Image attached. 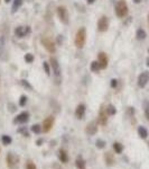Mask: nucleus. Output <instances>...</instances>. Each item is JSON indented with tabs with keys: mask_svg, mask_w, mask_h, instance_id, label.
I'll return each mask as SVG.
<instances>
[{
	"mask_svg": "<svg viewBox=\"0 0 149 169\" xmlns=\"http://www.w3.org/2000/svg\"><path fill=\"white\" fill-rule=\"evenodd\" d=\"M50 67L53 69L54 78H55V83L56 85H59L62 81V74H61V67H59V61L55 58H50Z\"/></svg>",
	"mask_w": 149,
	"mask_h": 169,
	"instance_id": "obj_1",
	"label": "nucleus"
},
{
	"mask_svg": "<svg viewBox=\"0 0 149 169\" xmlns=\"http://www.w3.org/2000/svg\"><path fill=\"white\" fill-rule=\"evenodd\" d=\"M86 42V31L84 27H81L75 35V46L77 49H82Z\"/></svg>",
	"mask_w": 149,
	"mask_h": 169,
	"instance_id": "obj_2",
	"label": "nucleus"
},
{
	"mask_svg": "<svg viewBox=\"0 0 149 169\" xmlns=\"http://www.w3.org/2000/svg\"><path fill=\"white\" fill-rule=\"evenodd\" d=\"M6 162L9 169H17L19 165V157L14 152H8L6 156Z\"/></svg>",
	"mask_w": 149,
	"mask_h": 169,
	"instance_id": "obj_3",
	"label": "nucleus"
},
{
	"mask_svg": "<svg viewBox=\"0 0 149 169\" xmlns=\"http://www.w3.org/2000/svg\"><path fill=\"white\" fill-rule=\"evenodd\" d=\"M128 14V5L125 0H119L116 5V15L119 18L126 17Z\"/></svg>",
	"mask_w": 149,
	"mask_h": 169,
	"instance_id": "obj_4",
	"label": "nucleus"
},
{
	"mask_svg": "<svg viewBox=\"0 0 149 169\" xmlns=\"http://www.w3.org/2000/svg\"><path fill=\"white\" fill-rule=\"evenodd\" d=\"M42 42V45L44 46L45 49H46L50 53H55L56 52V46H55V43L53 42L52 39H50V37H43V39L41 40Z\"/></svg>",
	"mask_w": 149,
	"mask_h": 169,
	"instance_id": "obj_5",
	"label": "nucleus"
},
{
	"mask_svg": "<svg viewBox=\"0 0 149 169\" xmlns=\"http://www.w3.org/2000/svg\"><path fill=\"white\" fill-rule=\"evenodd\" d=\"M57 15H59V21H61L63 24L65 25L68 24V12H67L66 7L59 6V8H57Z\"/></svg>",
	"mask_w": 149,
	"mask_h": 169,
	"instance_id": "obj_6",
	"label": "nucleus"
},
{
	"mask_svg": "<svg viewBox=\"0 0 149 169\" xmlns=\"http://www.w3.org/2000/svg\"><path fill=\"white\" fill-rule=\"evenodd\" d=\"M54 122H55V119H54V116L52 115L47 116L46 119L43 121L42 128H43V132H44V133H47V132H50V131L52 130L53 125H54Z\"/></svg>",
	"mask_w": 149,
	"mask_h": 169,
	"instance_id": "obj_7",
	"label": "nucleus"
},
{
	"mask_svg": "<svg viewBox=\"0 0 149 169\" xmlns=\"http://www.w3.org/2000/svg\"><path fill=\"white\" fill-rule=\"evenodd\" d=\"M28 121H29V113L28 112H21L14 119L15 124H26Z\"/></svg>",
	"mask_w": 149,
	"mask_h": 169,
	"instance_id": "obj_8",
	"label": "nucleus"
},
{
	"mask_svg": "<svg viewBox=\"0 0 149 169\" xmlns=\"http://www.w3.org/2000/svg\"><path fill=\"white\" fill-rule=\"evenodd\" d=\"M109 24H110V21L107 16H102L100 18L99 21H98V30L100 32H107L109 28Z\"/></svg>",
	"mask_w": 149,
	"mask_h": 169,
	"instance_id": "obj_9",
	"label": "nucleus"
},
{
	"mask_svg": "<svg viewBox=\"0 0 149 169\" xmlns=\"http://www.w3.org/2000/svg\"><path fill=\"white\" fill-rule=\"evenodd\" d=\"M98 122H99L101 125H107L108 123V113H107V110H105L104 106H101L99 112V116H98Z\"/></svg>",
	"mask_w": 149,
	"mask_h": 169,
	"instance_id": "obj_10",
	"label": "nucleus"
},
{
	"mask_svg": "<svg viewBox=\"0 0 149 169\" xmlns=\"http://www.w3.org/2000/svg\"><path fill=\"white\" fill-rule=\"evenodd\" d=\"M30 33V27L29 26H18L15 30V35L19 39L21 37H25L26 35H28Z\"/></svg>",
	"mask_w": 149,
	"mask_h": 169,
	"instance_id": "obj_11",
	"label": "nucleus"
},
{
	"mask_svg": "<svg viewBox=\"0 0 149 169\" xmlns=\"http://www.w3.org/2000/svg\"><path fill=\"white\" fill-rule=\"evenodd\" d=\"M149 81V73L147 71L142 72V73L139 74V77H138V86L140 87V88H143V87H146V85L148 83Z\"/></svg>",
	"mask_w": 149,
	"mask_h": 169,
	"instance_id": "obj_12",
	"label": "nucleus"
},
{
	"mask_svg": "<svg viewBox=\"0 0 149 169\" xmlns=\"http://www.w3.org/2000/svg\"><path fill=\"white\" fill-rule=\"evenodd\" d=\"M0 59L2 61L7 60V51H6V42H5V36L0 37Z\"/></svg>",
	"mask_w": 149,
	"mask_h": 169,
	"instance_id": "obj_13",
	"label": "nucleus"
},
{
	"mask_svg": "<svg viewBox=\"0 0 149 169\" xmlns=\"http://www.w3.org/2000/svg\"><path fill=\"white\" fill-rule=\"evenodd\" d=\"M85 132L89 135H94V134L98 132V123L95 121L90 122L88 125H86V129H85Z\"/></svg>",
	"mask_w": 149,
	"mask_h": 169,
	"instance_id": "obj_14",
	"label": "nucleus"
},
{
	"mask_svg": "<svg viewBox=\"0 0 149 169\" xmlns=\"http://www.w3.org/2000/svg\"><path fill=\"white\" fill-rule=\"evenodd\" d=\"M98 62H99L101 69H105L108 67V56L104 52H100L98 55Z\"/></svg>",
	"mask_w": 149,
	"mask_h": 169,
	"instance_id": "obj_15",
	"label": "nucleus"
},
{
	"mask_svg": "<svg viewBox=\"0 0 149 169\" xmlns=\"http://www.w3.org/2000/svg\"><path fill=\"white\" fill-rule=\"evenodd\" d=\"M85 110H86V108H85L84 104L77 105V107H76V110H75V117H76V119H77V120H83V119H84Z\"/></svg>",
	"mask_w": 149,
	"mask_h": 169,
	"instance_id": "obj_16",
	"label": "nucleus"
},
{
	"mask_svg": "<svg viewBox=\"0 0 149 169\" xmlns=\"http://www.w3.org/2000/svg\"><path fill=\"white\" fill-rule=\"evenodd\" d=\"M59 159L62 163H67L68 162V154L66 153L65 150L59 149Z\"/></svg>",
	"mask_w": 149,
	"mask_h": 169,
	"instance_id": "obj_17",
	"label": "nucleus"
},
{
	"mask_svg": "<svg viewBox=\"0 0 149 169\" xmlns=\"http://www.w3.org/2000/svg\"><path fill=\"white\" fill-rule=\"evenodd\" d=\"M75 167L77 169H86V162H85V160L81 157V156H79V157L76 158Z\"/></svg>",
	"mask_w": 149,
	"mask_h": 169,
	"instance_id": "obj_18",
	"label": "nucleus"
},
{
	"mask_svg": "<svg viewBox=\"0 0 149 169\" xmlns=\"http://www.w3.org/2000/svg\"><path fill=\"white\" fill-rule=\"evenodd\" d=\"M138 134H139V137L141 139H147L148 138V131H147L146 128H143V126H139L138 128Z\"/></svg>",
	"mask_w": 149,
	"mask_h": 169,
	"instance_id": "obj_19",
	"label": "nucleus"
},
{
	"mask_svg": "<svg viewBox=\"0 0 149 169\" xmlns=\"http://www.w3.org/2000/svg\"><path fill=\"white\" fill-rule=\"evenodd\" d=\"M123 149H125V147H123L120 142H114L113 143V150L116 151V153H118V154L122 153Z\"/></svg>",
	"mask_w": 149,
	"mask_h": 169,
	"instance_id": "obj_20",
	"label": "nucleus"
},
{
	"mask_svg": "<svg viewBox=\"0 0 149 169\" xmlns=\"http://www.w3.org/2000/svg\"><path fill=\"white\" fill-rule=\"evenodd\" d=\"M90 69H91V71H92V72H94V73H98V72L101 70V67H100V64H99V62H98V61H93V62L91 63Z\"/></svg>",
	"mask_w": 149,
	"mask_h": 169,
	"instance_id": "obj_21",
	"label": "nucleus"
},
{
	"mask_svg": "<svg viewBox=\"0 0 149 169\" xmlns=\"http://www.w3.org/2000/svg\"><path fill=\"white\" fill-rule=\"evenodd\" d=\"M21 5H23V0H14V5H12V9H11L12 14H15L18 9L21 7Z\"/></svg>",
	"mask_w": 149,
	"mask_h": 169,
	"instance_id": "obj_22",
	"label": "nucleus"
},
{
	"mask_svg": "<svg viewBox=\"0 0 149 169\" xmlns=\"http://www.w3.org/2000/svg\"><path fill=\"white\" fill-rule=\"evenodd\" d=\"M104 159H105V163L108 165V166H112L114 162L113 160V157H112V154L110 153V152H107L104 156Z\"/></svg>",
	"mask_w": 149,
	"mask_h": 169,
	"instance_id": "obj_23",
	"label": "nucleus"
},
{
	"mask_svg": "<svg viewBox=\"0 0 149 169\" xmlns=\"http://www.w3.org/2000/svg\"><path fill=\"white\" fill-rule=\"evenodd\" d=\"M30 130H32V132H34L35 134H39V133H42V132H43V128H42V125H39V124L32 125Z\"/></svg>",
	"mask_w": 149,
	"mask_h": 169,
	"instance_id": "obj_24",
	"label": "nucleus"
},
{
	"mask_svg": "<svg viewBox=\"0 0 149 169\" xmlns=\"http://www.w3.org/2000/svg\"><path fill=\"white\" fill-rule=\"evenodd\" d=\"M136 36H137L138 40H145V39H146L147 34H146V32H145L143 30L139 28V30L137 31V33H136Z\"/></svg>",
	"mask_w": 149,
	"mask_h": 169,
	"instance_id": "obj_25",
	"label": "nucleus"
},
{
	"mask_svg": "<svg viewBox=\"0 0 149 169\" xmlns=\"http://www.w3.org/2000/svg\"><path fill=\"white\" fill-rule=\"evenodd\" d=\"M105 110H107V113H108V115H114V114H116V113H117V110H116V107L113 106V105H108V106H107V108H105Z\"/></svg>",
	"mask_w": 149,
	"mask_h": 169,
	"instance_id": "obj_26",
	"label": "nucleus"
},
{
	"mask_svg": "<svg viewBox=\"0 0 149 169\" xmlns=\"http://www.w3.org/2000/svg\"><path fill=\"white\" fill-rule=\"evenodd\" d=\"M143 110H145V115H146V119L149 121V101H143Z\"/></svg>",
	"mask_w": 149,
	"mask_h": 169,
	"instance_id": "obj_27",
	"label": "nucleus"
},
{
	"mask_svg": "<svg viewBox=\"0 0 149 169\" xmlns=\"http://www.w3.org/2000/svg\"><path fill=\"white\" fill-rule=\"evenodd\" d=\"M1 141H2V143L5 145H8L12 142V139L9 137V135H6V134H5V135H2V138H1Z\"/></svg>",
	"mask_w": 149,
	"mask_h": 169,
	"instance_id": "obj_28",
	"label": "nucleus"
},
{
	"mask_svg": "<svg viewBox=\"0 0 149 169\" xmlns=\"http://www.w3.org/2000/svg\"><path fill=\"white\" fill-rule=\"evenodd\" d=\"M105 141H103V140H101V139H98L97 140V142H95V145H97V148H99V149H103L105 147Z\"/></svg>",
	"mask_w": 149,
	"mask_h": 169,
	"instance_id": "obj_29",
	"label": "nucleus"
},
{
	"mask_svg": "<svg viewBox=\"0 0 149 169\" xmlns=\"http://www.w3.org/2000/svg\"><path fill=\"white\" fill-rule=\"evenodd\" d=\"M24 59H25V61H26L27 63H33V61H34V55H33L32 53H27Z\"/></svg>",
	"mask_w": 149,
	"mask_h": 169,
	"instance_id": "obj_30",
	"label": "nucleus"
},
{
	"mask_svg": "<svg viewBox=\"0 0 149 169\" xmlns=\"http://www.w3.org/2000/svg\"><path fill=\"white\" fill-rule=\"evenodd\" d=\"M26 169H37V167H36V165L32 160H28L26 163Z\"/></svg>",
	"mask_w": 149,
	"mask_h": 169,
	"instance_id": "obj_31",
	"label": "nucleus"
},
{
	"mask_svg": "<svg viewBox=\"0 0 149 169\" xmlns=\"http://www.w3.org/2000/svg\"><path fill=\"white\" fill-rule=\"evenodd\" d=\"M43 68H44V70H45V72H46L47 76H50V64H48V62L43 63Z\"/></svg>",
	"mask_w": 149,
	"mask_h": 169,
	"instance_id": "obj_32",
	"label": "nucleus"
},
{
	"mask_svg": "<svg viewBox=\"0 0 149 169\" xmlns=\"http://www.w3.org/2000/svg\"><path fill=\"white\" fill-rule=\"evenodd\" d=\"M20 83H21V85H23L24 87H25V88L28 89V90H32V89H33L32 85H30V83L28 82V81H27V80H20Z\"/></svg>",
	"mask_w": 149,
	"mask_h": 169,
	"instance_id": "obj_33",
	"label": "nucleus"
},
{
	"mask_svg": "<svg viewBox=\"0 0 149 169\" xmlns=\"http://www.w3.org/2000/svg\"><path fill=\"white\" fill-rule=\"evenodd\" d=\"M26 103H27V97L25 95H23L20 97V99H19V106L24 107L25 105H26Z\"/></svg>",
	"mask_w": 149,
	"mask_h": 169,
	"instance_id": "obj_34",
	"label": "nucleus"
},
{
	"mask_svg": "<svg viewBox=\"0 0 149 169\" xmlns=\"http://www.w3.org/2000/svg\"><path fill=\"white\" fill-rule=\"evenodd\" d=\"M8 110L11 113L16 112V105L14 103H8Z\"/></svg>",
	"mask_w": 149,
	"mask_h": 169,
	"instance_id": "obj_35",
	"label": "nucleus"
},
{
	"mask_svg": "<svg viewBox=\"0 0 149 169\" xmlns=\"http://www.w3.org/2000/svg\"><path fill=\"white\" fill-rule=\"evenodd\" d=\"M18 132H20V133H23L24 137H29V133H28V131H27L25 128L19 129V130H18Z\"/></svg>",
	"mask_w": 149,
	"mask_h": 169,
	"instance_id": "obj_36",
	"label": "nucleus"
},
{
	"mask_svg": "<svg viewBox=\"0 0 149 169\" xmlns=\"http://www.w3.org/2000/svg\"><path fill=\"white\" fill-rule=\"evenodd\" d=\"M110 86H111V88H116V87L118 86V80H117V79H112L111 82H110Z\"/></svg>",
	"mask_w": 149,
	"mask_h": 169,
	"instance_id": "obj_37",
	"label": "nucleus"
},
{
	"mask_svg": "<svg viewBox=\"0 0 149 169\" xmlns=\"http://www.w3.org/2000/svg\"><path fill=\"white\" fill-rule=\"evenodd\" d=\"M57 43H59V45L63 43V37H62V35H59L57 36Z\"/></svg>",
	"mask_w": 149,
	"mask_h": 169,
	"instance_id": "obj_38",
	"label": "nucleus"
},
{
	"mask_svg": "<svg viewBox=\"0 0 149 169\" xmlns=\"http://www.w3.org/2000/svg\"><path fill=\"white\" fill-rule=\"evenodd\" d=\"M43 142H44V140H43V139H38L37 142H36V144L39 147V145H42V143H43Z\"/></svg>",
	"mask_w": 149,
	"mask_h": 169,
	"instance_id": "obj_39",
	"label": "nucleus"
},
{
	"mask_svg": "<svg viewBox=\"0 0 149 169\" xmlns=\"http://www.w3.org/2000/svg\"><path fill=\"white\" fill-rule=\"evenodd\" d=\"M94 1H95V0H86V2H88L89 5H92V3H94Z\"/></svg>",
	"mask_w": 149,
	"mask_h": 169,
	"instance_id": "obj_40",
	"label": "nucleus"
},
{
	"mask_svg": "<svg viewBox=\"0 0 149 169\" xmlns=\"http://www.w3.org/2000/svg\"><path fill=\"white\" fill-rule=\"evenodd\" d=\"M140 1H141V0H134V3H139Z\"/></svg>",
	"mask_w": 149,
	"mask_h": 169,
	"instance_id": "obj_41",
	"label": "nucleus"
},
{
	"mask_svg": "<svg viewBox=\"0 0 149 169\" xmlns=\"http://www.w3.org/2000/svg\"><path fill=\"white\" fill-rule=\"evenodd\" d=\"M10 1H11V0H5V2H6V3H8V2H10Z\"/></svg>",
	"mask_w": 149,
	"mask_h": 169,
	"instance_id": "obj_42",
	"label": "nucleus"
},
{
	"mask_svg": "<svg viewBox=\"0 0 149 169\" xmlns=\"http://www.w3.org/2000/svg\"><path fill=\"white\" fill-rule=\"evenodd\" d=\"M147 65H149V59L147 60Z\"/></svg>",
	"mask_w": 149,
	"mask_h": 169,
	"instance_id": "obj_43",
	"label": "nucleus"
},
{
	"mask_svg": "<svg viewBox=\"0 0 149 169\" xmlns=\"http://www.w3.org/2000/svg\"><path fill=\"white\" fill-rule=\"evenodd\" d=\"M148 21H149V15H148Z\"/></svg>",
	"mask_w": 149,
	"mask_h": 169,
	"instance_id": "obj_44",
	"label": "nucleus"
}]
</instances>
